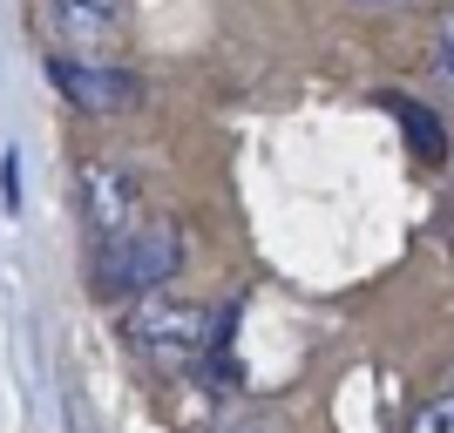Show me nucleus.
Segmentation results:
<instances>
[{
	"label": "nucleus",
	"mask_w": 454,
	"mask_h": 433,
	"mask_svg": "<svg viewBox=\"0 0 454 433\" xmlns=\"http://www.w3.org/2000/svg\"><path fill=\"white\" fill-rule=\"evenodd\" d=\"M82 204H89L95 244H102V237H122V230L143 217V197H136V183L115 170V163H89V170H82Z\"/></svg>",
	"instance_id": "39448f33"
},
{
	"label": "nucleus",
	"mask_w": 454,
	"mask_h": 433,
	"mask_svg": "<svg viewBox=\"0 0 454 433\" xmlns=\"http://www.w3.org/2000/svg\"><path fill=\"white\" fill-rule=\"evenodd\" d=\"M48 75H55V89L68 95L75 109H89V115H122V109L143 102V75L115 68V61H68V55H55Z\"/></svg>",
	"instance_id": "20e7f679"
},
{
	"label": "nucleus",
	"mask_w": 454,
	"mask_h": 433,
	"mask_svg": "<svg viewBox=\"0 0 454 433\" xmlns=\"http://www.w3.org/2000/svg\"><path fill=\"white\" fill-rule=\"evenodd\" d=\"M224 332L231 325H217L204 305H176V298H163V291L136 298V312H129V345L150 359L156 373H170V379L204 373L210 352H217V366H224Z\"/></svg>",
	"instance_id": "f257e3e1"
},
{
	"label": "nucleus",
	"mask_w": 454,
	"mask_h": 433,
	"mask_svg": "<svg viewBox=\"0 0 454 433\" xmlns=\"http://www.w3.org/2000/svg\"><path fill=\"white\" fill-rule=\"evenodd\" d=\"M427 68H434V81L454 95V7L434 20V55H427Z\"/></svg>",
	"instance_id": "6e6552de"
},
{
	"label": "nucleus",
	"mask_w": 454,
	"mask_h": 433,
	"mask_svg": "<svg viewBox=\"0 0 454 433\" xmlns=\"http://www.w3.org/2000/svg\"><path fill=\"white\" fill-rule=\"evenodd\" d=\"M400 109V122H407V135H414L420 143V156H427V163H441V156H448V143H441V122L427 109H414V102H394Z\"/></svg>",
	"instance_id": "0eeeda50"
},
{
	"label": "nucleus",
	"mask_w": 454,
	"mask_h": 433,
	"mask_svg": "<svg viewBox=\"0 0 454 433\" xmlns=\"http://www.w3.org/2000/svg\"><path fill=\"white\" fill-rule=\"evenodd\" d=\"M129 14L136 0H41V20H48V41H55L68 61H102L129 41Z\"/></svg>",
	"instance_id": "7ed1b4c3"
},
{
	"label": "nucleus",
	"mask_w": 454,
	"mask_h": 433,
	"mask_svg": "<svg viewBox=\"0 0 454 433\" xmlns=\"http://www.w3.org/2000/svg\"><path fill=\"white\" fill-rule=\"evenodd\" d=\"M407 433H454V393H441V399H427L414 420H407Z\"/></svg>",
	"instance_id": "1a4fd4ad"
},
{
	"label": "nucleus",
	"mask_w": 454,
	"mask_h": 433,
	"mask_svg": "<svg viewBox=\"0 0 454 433\" xmlns=\"http://www.w3.org/2000/svg\"><path fill=\"white\" fill-rule=\"evenodd\" d=\"M210 433H292V414L265 406V399H245V406H224L210 420Z\"/></svg>",
	"instance_id": "423d86ee"
},
{
	"label": "nucleus",
	"mask_w": 454,
	"mask_h": 433,
	"mask_svg": "<svg viewBox=\"0 0 454 433\" xmlns=\"http://www.w3.org/2000/svg\"><path fill=\"white\" fill-rule=\"evenodd\" d=\"M184 271V224L176 217H136L122 237L95 244V291L102 298H150Z\"/></svg>",
	"instance_id": "f03ea898"
}]
</instances>
